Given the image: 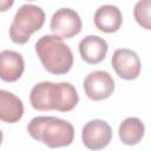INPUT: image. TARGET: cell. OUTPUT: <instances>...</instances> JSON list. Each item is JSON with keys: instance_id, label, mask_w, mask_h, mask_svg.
<instances>
[{"instance_id": "obj_7", "label": "cell", "mask_w": 151, "mask_h": 151, "mask_svg": "<svg viewBox=\"0 0 151 151\" xmlns=\"http://www.w3.org/2000/svg\"><path fill=\"white\" fill-rule=\"evenodd\" d=\"M85 94L96 101L109 98L114 91V80L112 76L106 71H93L88 73L84 81Z\"/></svg>"}, {"instance_id": "obj_11", "label": "cell", "mask_w": 151, "mask_h": 151, "mask_svg": "<svg viewBox=\"0 0 151 151\" xmlns=\"http://www.w3.org/2000/svg\"><path fill=\"white\" fill-rule=\"evenodd\" d=\"M96 27L105 33L117 32L123 22V15L120 9L114 5H103L94 13Z\"/></svg>"}, {"instance_id": "obj_2", "label": "cell", "mask_w": 151, "mask_h": 151, "mask_svg": "<svg viewBox=\"0 0 151 151\" xmlns=\"http://www.w3.org/2000/svg\"><path fill=\"white\" fill-rule=\"evenodd\" d=\"M28 134L51 149L68 146L74 139L73 125L52 116L34 117L27 125Z\"/></svg>"}, {"instance_id": "obj_4", "label": "cell", "mask_w": 151, "mask_h": 151, "mask_svg": "<svg viewBox=\"0 0 151 151\" xmlns=\"http://www.w3.org/2000/svg\"><path fill=\"white\" fill-rule=\"evenodd\" d=\"M45 12L33 4H24L15 13L9 27V38L14 44L24 45L31 35L45 24Z\"/></svg>"}, {"instance_id": "obj_5", "label": "cell", "mask_w": 151, "mask_h": 151, "mask_svg": "<svg viewBox=\"0 0 151 151\" xmlns=\"http://www.w3.org/2000/svg\"><path fill=\"white\" fill-rule=\"evenodd\" d=\"M81 19L79 14L72 8H60L51 18L50 28L53 35L61 39H70L79 34L81 31Z\"/></svg>"}, {"instance_id": "obj_1", "label": "cell", "mask_w": 151, "mask_h": 151, "mask_svg": "<svg viewBox=\"0 0 151 151\" xmlns=\"http://www.w3.org/2000/svg\"><path fill=\"white\" fill-rule=\"evenodd\" d=\"M29 101L32 107L38 111L68 112L77 106L79 96L71 83L41 81L32 87Z\"/></svg>"}, {"instance_id": "obj_3", "label": "cell", "mask_w": 151, "mask_h": 151, "mask_svg": "<svg viewBox=\"0 0 151 151\" xmlns=\"http://www.w3.org/2000/svg\"><path fill=\"white\" fill-rule=\"evenodd\" d=\"M35 53L44 68L52 74H65L73 66V53L57 35H42L35 42Z\"/></svg>"}, {"instance_id": "obj_16", "label": "cell", "mask_w": 151, "mask_h": 151, "mask_svg": "<svg viewBox=\"0 0 151 151\" xmlns=\"http://www.w3.org/2000/svg\"><path fill=\"white\" fill-rule=\"evenodd\" d=\"M2 138H4V136H2V131L0 130V145H1V143H2Z\"/></svg>"}, {"instance_id": "obj_8", "label": "cell", "mask_w": 151, "mask_h": 151, "mask_svg": "<svg viewBox=\"0 0 151 151\" xmlns=\"http://www.w3.org/2000/svg\"><path fill=\"white\" fill-rule=\"evenodd\" d=\"M112 67L116 73L125 79V80H133L136 79L142 68L140 59L138 54L129 48H118L112 54Z\"/></svg>"}, {"instance_id": "obj_12", "label": "cell", "mask_w": 151, "mask_h": 151, "mask_svg": "<svg viewBox=\"0 0 151 151\" xmlns=\"http://www.w3.org/2000/svg\"><path fill=\"white\" fill-rule=\"evenodd\" d=\"M24 116V104L19 97L9 91L0 90V120L17 123Z\"/></svg>"}, {"instance_id": "obj_14", "label": "cell", "mask_w": 151, "mask_h": 151, "mask_svg": "<svg viewBox=\"0 0 151 151\" xmlns=\"http://www.w3.org/2000/svg\"><path fill=\"white\" fill-rule=\"evenodd\" d=\"M150 7L151 1L150 0H142L138 1L133 9V15L136 21L145 29H151L150 24Z\"/></svg>"}, {"instance_id": "obj_13", "label": "cell", "mask_w": 151, "mask_h": 151, "mask_svg": "<svg viewBox=\"0 0 151 151\" xmlns=\"http://www.w3.org/2000/svg\"><path fill=\"white\" fill-rule=\"evenodd\" d=\"M145 126L139 118L129 117L119 125L118 134L120 140L126 145H136L144 137Z\"/></svg>"}, {"instance_id": "obj_6", "label": "cell", "mask_w": 151, "mask_h": 151, "mask_svg": "<svg viewBox=\"0 0 151 151\" xmlns=\"http://www.w3.org/2000/svg\"><path fill=\"white\" fill-rule=\"evenodd\" d=\"M112 139V129L105 120L92 119L87 122L81 130L83 144L92 151L106 147Z\"/></svg>"}, {"instance_id": "obj_9", "label": "cell", "mask_w": 151, "mask_h": 151, "mask_svg": "<svg viewBox=\"0 0 151 151\" xmlns=\"http://www.w3.org/2000/svg\"><path fill=\"white\" fill-rule=\"evenodd\" d=\"M25 70V61L19 52L4 50L0 52V79L13 83L20 79Z\"/></svg>"}, {"instance_id": "obj_15", "label": "cell", "mask_w": 151, "mask_h": 151, "mask_svg": "<svg viewBox=\"0 0 151 151\" xmlns=\"http://www.w3.org/2000/svg\"><path fill=\"white\" fill-rule=\"evenodd\" d=\"M14 4L13 0H0V12L7 11L9 7H12Z\"/></svg>"}, {"instance_id": "obj_10", "label": "cell", "mask_w": 151, "mask_h": 151, "mask_svg": "<svg viewBox=\"0 0 151 151\" xmlns=\"http://www.w3.org/2000/svg\"><path fill=\"white\" fill-rule=\"evenodd\" d=\"M109 45L105 39L98 35H86L79 42V53L87 64L101 63L107 53Z\"/></svg>"}]
</instances>
